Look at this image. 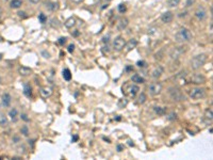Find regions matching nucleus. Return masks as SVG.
Here are the masks:
<instances>
[{"label":"nucleus","mask_w":213,"mask_h":160,"mask_svg":"<svg viewBox=\"0 0 213 160\" xmlns=\"http://www.w3.org/2000/svg\"><path fill=\"white\" fill-rule=\"evenodd\" d=\"M207 59H208V57H207V55H205V53H200V55L195 56L193 59L191 60V67H192V70H197L198 68H200L202 65L207 62Z\"/></svg>","instance_id":"f257e3e1"},{"label":"nucleus","mask_w":213,"mask_h":160,"mask_svg":"<svg viewBox=\"0 0 213 160\" xmlns=\"http://www.w3.org/2000/svg\"><path fill=\"white\" fill-rule=\"evenodd\" d=\"M193 35L191 33V31L187 28H182L180 29L178 32L175 35V39H176L178 43H183V42H190L192 39Z\"/></svg>","instance_id":"f03ea898"},{"label":"nucleus","mask_w":213,"mask_h":160,"mask_svg":"<svg viewBox=\"0 0 213 160\" xmlns=\"http://www.w3.org/2000/svg\"><path fill=\"white\" fill-rule=\"evenodd\" d=\"M168 94H169V97L175 101H182L185 99L183 93L177 88H169L168 89Z\"/></svg>","instance_id":"7ed1b4c3"},{"label":"nucleus","mask_w":213,"mask_h":160,"mask_svg":"<svg viewBox=\"0 0 213 160\" xmlns=\"http://www.w3.org/2000/svg\"><path fill=\"white\" fill-rule=\"evenodd\" d=\"M185 51H187V47H184V46H177V47L172 48V50L169 51V57L176 61V60H178L180 57L182 56Z\"/></svg>","instance_id":"20e7f679"},{"label":"nucleus","mask_w":213,"mask_h":160,"mask_svg":"<svg viewBox=\"0 0 213 160\" xmlns=\"http://www.w3.org/2000/svg\"><path fill=\"white\" fill-rule=\"evenodd\" d=\"M206 92L204 89H200V88H194L190 91V96L193 99H200L202 97H205Z\"/></svg>","instance_id":"39448f33"},{"label":"nucleus","mask_w":213,"mask_h":160,"mask_svg":"<svg viewBox=\"0 0 213 160\" xmlns=\"http://www.w3.org/2000/svg\"><path fill=\"white\" fill-rule=\"evenodd\" d=\"M125 45H126V41H125V39H124L123 37H115V39L113 41V48H114V50L116 51L123 50Z\"/></svg>","instance_id":"423d86ee"},{"label":"nucleus","mask_w":213,"mask_h":160,"mask_svg":"<svg viewBox=\"0 0 213 160\" xmlns=\"http://www.w3.org/2000/svg\"><path fill=\"white\" fill-rule=\"evenodd\" d=\"M149 93H150V95L152 96H157L159 95L161 91H162V84L160 83V82H154L149 85Z\"/></svg>","instance_id":"0eeeda50"},{"label":"nucleus","mask_w":213,"mask_h":160,"mask_svg":"<svg viewBox=\"0 0 213 160\" xmlns=\"http://www.w3.org/2000/svg\"><path fill=\"white\" fill-rule=\"evenodd\" d=\"M195 16L198 20H204L207 17V12H206L205 8L202 6H198L195 11Z\"/></svg>","instance_id":"6e6552de"},{"label":"nucleus","mask_w":213,"mask_h":160,"mask_svg":"<svg viewBox=\"0 0 213 160\" xmlns=\"http://www.w3.org/2000/svg\"><path fill=\"white\" fill-rule=\"evenodd\" d=\"M52 89L49 87H43L39 89V94L42 96L43 98H48V97H50L52 95Z\"/></svg>","instance_id":"1a4fd4ad"},{"label":"nucleus","mask_w":213,"mask_h":160,"mask_svg":"<svg viewBox=\"0 0 213 160\" xmlns=\"http://www.w3.org/2000/svg\"><path fill=\"white\" fill-rule=\"evenodd\" d=\"M173 18H174V15H173V13H172V12H169V11L165 12V13H163V14L161 15V20H162L164 24L172 23Z\"/></svg>","instance_id":"9d476101"},{"label":"nucleus","mask_w":213,"mask_h":160,"mask_svg":"<svg viewBox=\"0 0 213 160\" xmlns=\"http://www.w3.org/2000/svg\"><path fill=\"white\" fill-rule=\"evenodd\" d=\"M11 101H12V97L11 95L9 94V93H4L2 95V99H1V104L4 108H8L10 105H11Z\"/></svg>","instance_id":"9b49d317"},{"label":"nucleus","mask_w":213,"mask_h":160,"mask_svg":"<svg viewBox=\"0 0 213 160\" xmlns=\"http://www.w3.org/2000/svg\"><path fill=\"white\" fill-rule=\"evenodd\" d=\"M192 81L196 84H202L206 82V77L204 75H200V74H195L192 77Z\"/></svg>","instance_id":"f8f14e48"},{"label":"nucleus","mask_w":213,"mask_h":160,"mask_svg":"<svg viewBox=\"0 0 213 160\" xmlns=\"http://www.w3.org/2000/svg\"><path fill=\"white\" fill-rule=\"evenodd\" d=\"M45 6L49 11L54 12L59 9V3L56 2V1H47V2H45Z\"/></svg>","instance_id":"ddd939ff"},{"label":"nucleus","mask_w":213,"mask_h":160,"mask_svg":"<svg viewBox=\"0 0 213 160\" xmlns=\"http://www.w3.org/2000/svg\"><path fill=\"white\" fill-rule=\"evenodd\" d=\"M137 46V41L135 39H129V42L126 43V45H125V47H126V51L127 52H129V51H131L133 48H135Z\"/></svg>","instance_id":"4468645a"},{"label":"nucleus","mask_w":213,"mask_h":160,"mask_svg":"<svg viewBox=\"0 0 213 160\" xmlns=\"http://www.w3.org/2000/svg\"><path fill=\"white\" fill-rule=\"evenodd\" d=\"M128 24H129V20L127 19V18H122V19H119V22L117 23V30L118 31H123L125 30V29L127 28V26H128Z\"/></svg>","instance_id":"2eb2a0df"},{"label":"nucleus","mask_w":213,"mask_h":160,"mask_svg":"<svg viewBox=\"0 0 213 160\" xmlns=\"http://www.w3.org/2000/svg\"><path fill=\"white\" fill-rule=\"evenodd\" d=\"M18 73H19L20 76H29L32 73V70L30 67H27V66H21V67L18 68Z\"/></svg>","instance_id":"dca6fc26"},{"label":"nucleus","mask_w":213,"mask_h":160,"mask_svg":"<svg viewBox=\"0 0 213 160\" xmlns=\"http://www.w3.org/2000/svg\"><path fill=\"white\" fill-rule=\"evenodd\" d=\"M162 74H163V67H162V66H158V67H156L154 70H152V78L158 79V78H160V77H161V75H162Z\"/></svg>","instance_id":"f3484780"},{"label":"nucleus","mask_w":213,"mask_h":160,"mask_svg":"<svg viewBox=\"0 0 213 160\" xmlns=\"http://www.w3.org/2000/svg\"><path fill=\"white\" fill-rule=\"evenodd\" d=\"M9 125V120L8 116L3 112H0V126L1 127H6Z\"/></svg>","instance_id":"a211bd4d"},{"label":"nucleus","mask_w":213,"mask_h":160,"mask_svg":"<svg viewBox=\"0 0 213 160\" xmlns=\"http://www.w3.org/2000/svg\"><path fill=\"white\" fill-rule=\"evenodd\" d=\"M205 120H206V123L209 124V123H212V120H213V113H212V110L211 109H207L205 111Z\"/></svg>","instance_id":"6ab92c4d"},{"label":"nucleus","mask_w":213,"mask_h":160,"mask_svg":"<svg viewBox=\"0 0 213 160\" xmlns=\"http://www.w3.org/2000/svg\"><path fill=\"white\" fill-rule=\"evenodd\" d=\"M17 115H18V111H17L16 108H12V109L9 111V116L11 118V120L13 122L17 121Z\"/></svg>","instance_id":"aec40b11"},{"label":"nucleus","mask_w":213,"mask_h":160,"mask_svg":"<svg viewBox=\"0 0 213 160\" xmlns=\"http://www.w3.org/2000/svg\"><path fill=\"white\" fill-rule=\"evenodd\" d=\"M131 80L132 82H134V83H144V81H145V79H144L143 77H141L139 74H134V75L131 77Z\"/></svg>","instance_id":"412c9836"},{"label":"nucleus","mask_w":213,"mask_h":160,"mask_svg":"<svg viewBox=\"0 0 213 160\" xmlns=\"http://www.w3.org/2000/svg\"><path fill=\"white\" fill-rule=\"evenodd\" d=\"M75 25H76V18H75V17H69V18L65 22V27L68 29L73 28Z\"/></svg>","instance_id":"4be33fe9"},{"label":"nucleus","mask_w":213,"mask_h":160,"mask_svg":"<svg viewBox=\"0 0 213 160\" xmlns=\"http://www.w3.org/2000/svg\"><path fill=\"white\" fill-rule=\"evenodd\" d=\"M21 6H23L21 0H11V2H10V6L12 9H19Z\"/></svg>","instance_id":"5701e85b"},{"label":"nucleus","mask_w":213,"mask_h":160,"mask_svg":"<svg viewBox=\"0 0 213 160\" xmlns=\"http://www.w3.org/2000/svg\"><path fill=\"white\" fill-rule=\"evenodd\" d=\"M31 94H32V89H31L30 84L26 83L24 85V95L27 97H31Z\"/></svg>","instance_id":"b1692460"},{"label":"nucleus","mask_w":213,"mask_h":160,"mask_svg":"<svg viewBox=\"0 0 213 160\" xmlns=\"http://www.w3.org/2000/svg\"><path fill=\"white\" fill-rule=\"evenodd\" d=\"M139 91H140L139 87H137V85H135V84H133V85H131V87L129 88V95L131 96V97H134Z\"/></svg>","instance_id":"393cba45"},{"label":"nucleus","mask_w":213,"mask_h":160,"mask_svg":"<svg viewBox=\"0 0 213 160\" xmlns=\"http://www.w3.org/2000/svg\"><path fill=\"white\" fill-rule=\"evenodd\" d=\"M154 112L159 115H164L166 113V110L163 107H154Z\"/></svg>","instance_id":"a878e982"},{"label":"nucleus","mask_w":213,"mask_h":160,"mask_svg":"<svg viewBox=\"0 0 213 160\" xmlns=\"http://www.w3.org/2000/svg\"><path fill=\"white\" fill-rule=\"evenodd\" d=\"M63 77H64V79L67 80V81H69L70 79H71V74H70V70H68V68L63 70Z\"/></svg>","instance_id":"bb28decb"},{"label":"nucleus","mask_w":213,"mask_h":160,"mask_svg":"<svg viewBox=\"0 0 213 160\" xmlns=\"http://www.w3.org/2000/svg\"><path fill=\"white\" fill-rule=\"evenodd\" d=\"M146 98H147V97H146L145 94H144V93H141V95L139 96V98H137V103H139V104H144L146 101Z\"/></svg>","instance_id":"cd10ccee"},{"label":"nucleus","mask_w":213,"mask_h":160,"mask_svg":"<svg viewBox=\"0 0 213 160\" xmlns=\"http://www.w3.org/2000/svg\"><path fill=\"white\" fill-rule=\"evenodd\" d=\"M20 132L23 133V136H25V137H28L29 136V129H28V126H23L21 127V129H20Z\"/></svg>","instance_id":"c85d7f7f"},{"label":"nucleus","mask_w":213,"mask_h":160,"mask_svg":"<svg viewBox=\"0 0 213 160\" xmlns=\"http://www.w3.org/2000/svg\"><path fill=\"white\" fill-rule=\"evenodd\" d=\"M179 3H180V0H169L168 6H171V8H175V6H177Z\"/></svg>","instance_id":"c756f323"},{"label":"nucleus","mask_w":213,"mask_h":160,"mask_svg":"<svg viewBox=\"0 0 213 160\" xmlns=\"http://www.w3.org/2000/svg\"><path fill=\"white\" fill-rule=\"evenodd\" d=\"M39 23L41 24H45L46 22H47V17H46L45 14L41 13V14L39 15Z\"/></svg>","instance_id":"7c9ffc66"},{"label":"nucleus","mask_w":213,"mask_h":160,"mask_svg":"<svg viewBox=\"0 0 213 160\" xmlns=\"http://www.w3.org/2000/svg\"><path fill=\"white\" fill-rule=\"evenodd\" d=\"M126 11H127V8H126V6H125V4H123V3H122V4H119V6H118V12H119V13H122V14H123V13H125Z\"/></svg>","instance_id":"2f4dec72"},{"label":"nucleus","mask_w":213,"mask_h":160,"mask_svg":"<svg viewBox=\"0 0 213 160\" xmlns=\"http://www.w3.org/2000/svg\"><path fill=\"white\" fill-rule=\"evenodd\" d=\"M177 118V114L175 112H172V113H169L168 114V116H167V120L168 121H175Z\"/></svg>","instance_id":"473e14b6"},{"label":"nucleus","mask_w":213,"mask_h":160,"mask_svg":"<svg viewBox=\"0 0 213 160\" xmlns=\"http://www.w3.org/2000/svg\"><path fill=\"white\" fill-rule=\"evenodd\" d=\"M137 65L139 66V67L143 68V67H146V66H147V63H146L145 61H137Z\"/></svg>","instance_id":"72a5a7b5"},{"label":"nucleus","mask_w":213,"mask_h":160,"mask_svg":"<svg viewBox=\"0 0 213 160\" xmlns=\"http://www.w3.org/2000/svg\"><path fill=\"white\" fill-rule=\"evenodd\" d=\"M42 56L45 58V59H49L50 58V55H49V52H47L46 50H43L42 51Z\"/></svg>","instance_id":"f704fd0d"},{"label":"nucleus","mask_w":213,"mask_h":160,"mask_svg":"<svg viewBox=\"0 0 213 160\" xmlns=\"http://www.w3.org/2000/svg\"><path fill=\"white\" fill-rule=\"evenodd\" d=\"M66 37H61V39H59V44L60 45H64L65 43H66Z\"/></svg>","instance_id":"c9c22d12"},{"label":"nucleus","mask_w":213,"mask_h":160,"mask_svg":"<svg viewBox=\"0 0 213 160\" xmlns=\"http://www.w3.org/2000/svg\"><path fill=\"white\" fill-rule=\"evenodd\" d=\"M20 118H23L24 121L29 122V118H27V114H25V113H21V115H20Z\"/></svg>","instance_id":"e433bc0d"},{"label":"nucleus","mask_w":213,"mask_h":160,"mask_svg":"<svg viewBox=\"0 0 213 160\" xmlns=\"http://www.w3.org/2000/svg\"><path fill=\"white\" fill-rule=\"evenodd\" d=\"M74 50H75V45H74V44H70V45L68 46V51H69V52H73Z\"/></svg>","instance_id":"4c0bfd02"},{"label":"nucleus","mask_w":213,"mask_h":160,"mask_svg":"<svg viewBox=\"0 0 213 160\" xmlns=\"http://www.w3.org/2000/svg\"><path fill=\"white\" fill-rule=\"evenodd\" d=\"M194 3V0H188L187 3H185V6H191Z\"/></svg>","instance_id":"58836bf2"},{"label":"nucleus","mask_w":213,"mask_h":160,"mask_svg":"<svg viewBox=\"0 0 213 160\" xmlns=\"http://www.w3.org/2000/svg\"><path fill=\"white\" fill-rule=\"evenodd\" d=\"M124 149V146L123 145H117V152H122Z\"/></svg>","instance_id":"ea45409f"},{"label":"nucleus","mask_w":213,"mask_h":160,"mask_svg":"<svg viewBox=\"0 0 213 160\" xmlns=\"http://www.w3.org/2000/svg\"><path fill=\"white\" fill-rule=\"evenodd\" d=\"M29 1H30L31 3H33V4H36V3H39V1H41V0H29Z\"/></svg>","instance_id":"a19ab883"},{"label":"nucleus","mask_w":213,"mask_h":160,"mask_svg":"<svg viewBox=\"0 0 213 160\" xmlns=\"http://www.w3.org/2000/svg\"><path fill=\"white\" fill-rule=\"evenodd\" d=\"M133 70V67L132 66H126V70L127 72H130V70Z\"/></svg>","instance_id":"79ce46f5"},{"label":"nucleus","mask_w":213,"mask_h":160,"mask_svg":"<svg viewBox=\"0 0 213 160\" xmlns=\"http://www.w3.org/2000/svg\"><path fill=\"white\" fill-rule=\"evenodd\" d=\"M128 145H130V146H134V143H133V141H131V140L128 141Z\"/></svg>","instance_id":"37998d69"},{"label":"nucleus","mask_w":213,"mask_h":160,"mask_svg":"<svg viewBox=\"0 0 213 160\" xmlns=\"http://www.w3.org/2000/svg\"><path fill=\"white\" fill-rule=\"evenodd\" d=\"M18 141H19V138H18V137H14V143H17Z\"/></svg>","instance_id":"c03bdc74"},{"label":"nucleus","mask_w":213,"mask_h":160,"mask_svg":"<svg viewBox=\"0 0 213 160\" xmlns=\"http://www.w3.org/2000/svg\"><path fill=\"white\" fill-rule=\"evenodd\" d=\"M73 2H76V3H80V2H82L83 0H71Z\"/></svg>","instance_id":"a18cd8bd"},{"label":"nucleus","mask_w":213,"mask_h":160,"mask_svg":"<svg viewBox=\"0 0 213 160\" xmlns=\"http://www.w3.org/2000/svg\"><path fill=\"white\" fill-rule=\"evenodd\" d=\"M104 43H108V42H109V37H104Z\"/></svg>","instance_id":"49530a36"},{"label":"nucleus","mask_w":213,"mask_h":160,"mask_svg":"<svg viewBox=\"0 0 213 160\" xmlns=\"http://www.w3.org/2000/svg\"><path fill=\"white\" fill-rule=\"evenodd\" d=\"M18 15H19L20 17H21V16H25V12H18Z\"/></svg>","instance_id":"de8ad7c7"},{"label":"nucleus","mask_w":213,"mask_h":160,"mask_svg":"<svg viewBox=\"0 0 213 160\" xmlns=\"http://www.w3.org/2000/svg\"><path fill=\"white\" fill-rule=\"evenodd\" d=\"M78 140V137L77 136H74V138H73V142H75V141H77Z\"/></svg>","instance_id":"09e8293b"},{"label":"nucleus","mask_w":213,"mask_h":160,"mask_svg":"<svg viewBox=\"0 0 213 160\" xmlns=\"http://www.w3.org/2000/svg\"><path fill=\"white\" fill-rule=\"evenodd\" d=\"M185 15H187V13H185V12H184V13H180V15H179V17H184L185 16Z\"/></svg>","instance_id":"8fccbe9b"},{"label":"nucleus","mask_w":213,"mask_h":160,"mask_svg":"<svg viewBox=\"0 0 213 160\" xmlns=\"http://www.w3.org/2000/svg\"><path fill=\"white\" fill-rule=\"evenodd\" d=\"M1 17H2V9L0 8V19H1Z\"/></svg>","instance_id":"3c124183"},{"label":"nucleus","mask_w":213,"mask_h":160,"mask_svg":"<svg viewBox=\"0 0 213 160\" xmlns=\"http://www.w3.org/2000/svg\"><path fill=\"white\" fill-rule=\"evenodd\" d=\"M104 1H106V2H108V1H111V0H104Z\"/></svg>","instance_id":"603ef678"}]
</instances>
